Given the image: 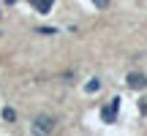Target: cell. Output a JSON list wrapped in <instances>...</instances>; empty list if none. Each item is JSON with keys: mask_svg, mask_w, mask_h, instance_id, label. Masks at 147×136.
I'll return each instance as SVG.
<instances>
[{"mask_svg": "<svg viewBox=\"0 0 147 136\" xmlns=\"http://www.w3.org/2000/svg\"><path fill=\"white\" fill-rule=\"evenodd\" d=\"M27 3H30L38 14H49V11H52V5H55V0H27Z\"/></svg>", "mask_w": 147, "mask_h": 136, "instance_id": "4", "label": "cell"}, {"mask_svg": "<svg viewBox=\"0 0 147 136\" xmlns=\"http://www.w3.org/2000/svg\"><path fill=\"white\" fill-rule=\"evenodd\" d=\"M90 3H93L95 8H106V5H109V0H90Z\"/></svg>", "mask_w": 147, "mask_h": 136, "instance_id": "7", "label": "cell"}, {"mask_svg": "<svg viewBox=\"0 0 147 136\" xmlns=\"http://www.w3.org/2000/svg\"><path fill=\"white\" fill-rule=\"evenodd\" d=\"M117 112H120V98H112L109 106L101 109V120H104V123H115L117 120Z\"/></svg>", "mask_w": 147, "mask_h": 136, "instance_id": "2", "label": "cell"}, {"mask_svg": "<svg viewBox=\"0 0 147 136\" xmlns=\"http://www.w3.org/2000/svg\"><path fill=\"white\" fill-rule=\"evenodd\" d=\"M3 120H8V123H14V120H16V114H14V109H3Z\"/></svg>", "mask_w": 147, "mask_h": 136, "instance_id": "6", "label": "cell"}, {"mask_svg": "<svg viewBox=\"0 0 147 136\" xmlns=\"http://www.w3.org/2000/svg\"><path fill=\"white\" fill-rule=\"evenodd\" d=\"M98 90H101V82H98V79L87 82V93H98Z\"/></svg>", "mask_w": 147, "mask_h": 136, "instance_id": "5", "label": "cell"}, {"mask_svg": "<svg viewBox=\"0 0 147 136\" xmlns=\"http://www.w3.org/2000/svg\"><path fill=\"white\" fill-rule=\"evenodd\" d=\"M139 112H142V114H147V98L139 101Z\"/></svg>", "mask_w": 147, "mask_h": 136, "instance_id": "8", "label": "cell"}, {"mask_svg": "<svg viewBox=\"0 0 147 136\" xmlns=\"http://www.w3.org/2000/svg\"><path fill=\"white\" fill-rule=\"evenodd\" d=\"M5 3H16V0H5Z\"/></svg>", "mask_w": 147, "mask_h": 136, "instance_id": "9", "label": "cell"}, {"mask_svg": "<svg viewBox=\"0 0 147 136\" xmlns=\"http://www.w3.org/2000/svg\"><path fill=\"white\" fill-rule=\"evenodd\" d=\"M52 131H55V117L38 114L36 120H33V133H36V136H49Z\"/></svg>", "mask_w": 147, "mask_h": 136, "instance_id": "1", "label": "cell"}, {"mask_svg": "<svg viewBox=\"0 0 147 136\" xmlns=\"http://www.w3.org/2000/svg\"><path fill=\"white\" fill-rule=\"evenodd\" d=\"M125 84L131 90H144L147 87V76H144V73H139V71H134V73H128V76H125Z\"/></svg>", "mask_w": 147, "mask_h": 136, "instance_id": "3", "label": "cell"}]
</instances>
